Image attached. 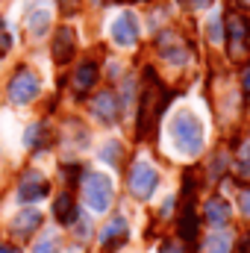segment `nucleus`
Returning <instances> with one entry per match:
<instances>
[{
	"label": "nucleus",
	"instance_id": "f257e3e1",
	"mask_svg": "<svg viewBox=\"0 0 250 253\" xmlns=\"http://www.w3.org/2000/svg\"><path fill=\"white\" fill-rule=\"evenodd\" d=\"M168 91L162 88L159 77L147 68L144 71V88H141V112H138V132L141 135H153V129L162 118V109L168 106Z\"/></svg>",
	"mask_w": 250,
	"mask_h": 253
},
{
	"label": "nucleus",
	"instance_id": "f03ea898",
	"mask_svg": "<svg viewBox=\"0 0 250 253\" xmlns=\"http://www.w3.org/2000/svg\"><path fill=\"white\" fill-rule=\"evenodd\" d=\"M171 135H174V144L180 153L186 156H197L203 150V124L197 121V115L191 112H180L171 124Z\"/></svg>",
	"mask_w": 250,
	"mask_h": 253
},
{
	"label": "nucleus",
	"instance_id": "7ed1b4c3",
	"mask_svg": "<svg viewBox=\"0 0 250 253\" xmlns=\"http://www.w3.org/2000/svg\"><path fill=\"white\" fill-rule=\"evenodd\" d=\"M83 197H85L91 212H106L112 206V180L106 174L88 171L83 180Z\"/></svg>",
	"mask_w": 250,
	"mask_h": 253
},
{
	"label": "nucleus",
	"instance_id": "20e7f679",
	"mask_svg": "<svg viewBox=\"0 0 250 253\" xmlns=\"http://www.w3.org/2000/svg\"><path fill=\"white\" fill-rule=\"evenodd\" d=\"M39 88H42L39 77L30 68H18L15 77H12V83H9V100L15 106H24V103H30V100L39 97Z\"/></svg>",
	"mask_w": 250,
	"mask_h": 253
},
{
	"label": "nucleus",
	"instance_id": "39448f33",
	"mask_svg": "<svg viewBox=\"0 0 250 253\" xmlns=\"http://www.w3.org/2000/svg\"><path fill=\"white\" fill-rule=\"evenodd\" d=\"M159 186V174H156V168L150 165V162H144V159H138L135 165H132V171H129V191L138 197V200H147L153 191Z\"/></svg>",
	"mask_w": 250,
	"mask_h": 253
},
{
	"label": "nucleus",
	"instance_id": "423d86ee",
	"mask_svg": "<svg viewBox=\"0 0 250 253\" xmlns=\"http://www.w3.org/2000/svg\"><path fill=\"white\" fill-rule=\"evenodd\" d=\"M248 36H250V27H248V21H245V15L233 12V15L227 18V44H230V53H233V56L245 53Z\"/></svg>",
	"mask_w": 250,
	"mask_h": 253
},
{
	"label": "nucleus",
	"instance_id": "0eeeda50",
	"mask_svg": "<svg viewBox=\"0 0 250 253\" xmlns=\"http://www.w3.org/2000/svg\"><path fill=\"white\" fill-rule=\"evenodd\" d=\"M112 39H115V44H121V47H132V44L138 42V21H135L132 12H121V15L112 21Z\"/></svg>",
	"mask_w": 250,
	"mask_h": 253
},
{
	"label": "nucleus",
	"instance_id": "6e6552de",
	"mask_svg": "<svg viewBox=\"0 0 250 253\" xmlns=\"http://www.w3.org/2000/svg\"><path fill=\"white\" fill-rule=\"evenodd\" d=\"M47 191H50V183H47V180H44L39 171H27V174L21 177L18 194H21V200H24V203L42 200V197H47Z\"/></svg>",
	"mask_w": 250,
	"mask_h": 253
},
{
	"label": "nucleus",
	"instance_id": "1a4fd4ad",
	"mask_svg": "<svg viewBox=\"0 0 250 253\" xmlns=\"http://www.w3.org/2000/svg\"><path fill=\"white\" fill-rule=\"evenodd\" d=\"M74 50H77V33L71 27H59L53 39V59L59 65H68L74 59Z\"/></svg>",
	"mask_w": 250,
	"mask_h": 253
},
{
	"label": "nucleus",
	"instance_id": "9d476101",
	"mask_svg": "<svg viewBox=\"0 0 250 253\" xmlns=\"http://www.w3.org/2000/svg\"><path fill=\"white\" fill-rule=\"evenodd\" d=\"M91 112L97 115V121H103V124H115V121H118V112H121L118 97H115L112 91H100V94L91 100Z\"/></svg>",
	"mask_w": 250,
	"mask_h": 253
},
{
	"label": "nucleus",
	"instance_id": "9b49d317",
	"mask_svg": "<svg viewBox=\"0 0 250 253\" xmlns=\"http://www.w3.org/2000/svg\"><path fill=\"white\" fill-rule=\"evenodd\" d=\"M126 233H129V230H126L124 218H112V221L100 230V245H103L106 251H115L118 245H124L126 242Z\"/></svg>",
	"mask_w": 250,
	"mask_h": 253
},
{
	"label": "nucleus",
	"instance_id": "f8f14e48",
	"mask_svg": "<svg viewBox=\"0 0 250 253\" xmlns=\"http://www.w3.org/2000/svg\"><path fill=\"white\" fill-rule=\"evenodd\" d=\"M203 218L212 224V227H224L230 221V203L224 197H209L203 203Z\"/></svg>",
	"mask_w": 250,
	"mask_h": 253
},
{
	"label": "nucleus",
	"instance_id": "ddd939ff",
	"mask_svg": "<svg viewBox=\"0 0 250 253\" xmlns=\"http://www.w3.org/2000/svg\"><path fill=\"white\" fill-rule=\"evenodd\" d=\"M39 224H42V212H36V209H24L21 215L12 218V233H15V236H30V233L39 230Z\"/></svg>",
	"mask_w": 250,
	"mask_h": 253
},
{
	"label": "nucleus",
	"instance_id": "4468645a",
	"mask_svg": "<svg viewBox=\"0 0 250 253\" xmlns=\"http://www.w3.org/2000/svg\"><path fill=\"white\" fill-rule=\"evenodd\" d=\"M94 83H97V65L83 62L77 68V74H74V91H77V94H85Z\"/></svg>",
	"mask_w": 250,
	"mask_h": 253
},
{
	"label": "nucleus",
	"instance_id": "2eb2a0df",
	"mask_svg": "<svg viewBox=\"0 0 250 253\" xmlns=\"http://www.w3.org/2000/svg\"><path fill=\"white\" fill-rule=\"evenodd\" d=\"M174 44H165L162 42V56H165V62L168 65H186L188 62V47L183 42H177V36L171 39Z\"/></svg>",
	"mask_w": 250,
	"mask_h": 253
},
{
	"label": "nucleus",
	"instance_id": "dca6fc26",
	"mask_svg": "<svg viewBox=\"0 0 250 253\" xmlns=\"http://www.w3.org/2000/svg\"><path fill=\"white\" fill-rule=\"evenodd\" d=\"M180 236L186 239V242H194L197 239V215H194V206H183V212H180Z\"/></svg>",
	"mask_w": 250,
	"mask_h": 253
},
{
	"label": "nucleus",
	"instance_id": "f3484780",
	"mask_svg": "<svg viewBox=\"0 0 250 253\" xmlns=\"http://www.w3.org/2000/svg\"><path fill=\"white\" fill-rule=\"evenodd\" d=\"M53 215H56V221H59V224H71V221H74L77 206H74L71 194H59V197H56V203H53Z\"/></svg>",
	"mask_w": 250,
	"mask_h": 253
},
{
	"label": "nucleus",
	"instance_id": "a211bd4d",
	"mask_svg": "<svg viewBox=\"0 0 250 253\" xmlns=\"http://www.w3.org/2000/svg\"><path fill=\"white\" fill-rule=\"evenodd\" d=\"M47 27H50V15H47V12H30V15H27V30H30L36 39H42V36L47 33Z\"/></svg>",
	"mask_w": 250,
	"mask_h": 253
},
{
	"label": "nucleus",
	"instance_id": "6ab92c4d",
	"mask_svg": "<svg viewBox=\"0 0 250 253\" xmlns=\"http://www.w3.org/2000/svg\"><path fill=\"white\" fill-rule=\"evenodd\" d=\"M47 126L44 124H33L30 129H27V144L33 147V150H42V147H47Z\"/></svg>",
	"mask_w": 250,
	"mask_h": 253
},
{
	"label": "nucleus",
	"instance_id": "aec40b11",
	"mask_svg": "<svg viewBox=\"0 0 250 253\" xmlns=\"http://www.w3.org/2000/svg\"><path fill=\"white\" fill-rule=\"evenodd\" d=\"M206 253H230V236L227 233H212L206 242Z\"/></svg>",
	"mask_w": 250,
	"mask_h": 253
},
{
	"label": "nucleus",
	"instance_id": "412c9836",
	"mask_svg": "<svg viewBox=\"0 0 250 253\" xmlns=\"http://www.w3.org/2000/svg\"><path fill=\"white\" fill-rule=\"evenodd\" d=\"M206 39H209L212 44H221V42H224V24H221L218 18H212V21L206 24Z\"/></svg>",
	"mask_w": 250,
	"mask_h": 253
},
{
	"label": "nucleus",
	"instance_id": "4be33fe9",
	"mask_svg": "<svg viewBox=\"0 0 250 253\" xmlns=\"http://www.w3.org/2000/svg\"><path fill=\"white\" fill-rule=\"evenodd\" d=\"M236 171L245 177V180H250V141L239 150V162H236Z\"/></svg>",
	"mask_w": 250,
	"mask_h": 253
},
{
	"label": "nucleus",
	"instance_id": "5701e85b",
	"mask_svg": "<svg viewBox=\"0 0 250 253\" xmlns=\"http://www.w3.org/2000/svg\"><path fill=\"white\" fill-rule=\"evenodd\" d=\"M100 156H103L109 165H118V162H121V144H118V141H109V144L103 147V153H100Z\"/></svg>",
	"mask_w": 250,
	"mask_h": 253
},
{
	"label": "nucleus",
	"instance_id": "b1692460",
	"mask_svg": "<svg viewBox=\"0 0 250 253\" xmlns=\"http://www.w3.org/2000/svg\"><path fill=\"white\" fill-rule=\"evenodd\" d=\"M33 253H59V242H56L53 236H47V239H42V242L33 248Z\"/></svg>",
	"mask_w": 250,
	"mask_h": 253
},
{
	"label": "nucleus",
	"instance_id": "393cba45",
	"mask_svg": "<svg viewBox=\"0 0 250 253\" xmlns=\"http://www.w3.org/2000/svg\"><path fill=\"white\" fill-rule=\"evenodd\" d=\"M239 209H242V215H248L250 218V189L239 191Z\"/></svg>",
	"mask_w": 250,
	"mask_h": 253
},
{
	"label": "nucleus",
	"instance_id": "a878e982",
	"mask_svg": "<svg viewBox=\"0 0 250 253\" xmlns=\"http://www.w3.org/2000/svg\"><path fill=\"white\" fill-rule=\"evenodd\" d=\"M159 253H188V251L180 245V242H165V245L159 248Z\"/></svg>",
	"mask_w": 250,
	"mask_h": 253
},
{
	"label": "nucleus",
	"instance_id": "bb28decb",
	"mask_svg": "<svg viewBox=\"0 0 250 253\" xmlns=\"http://www.w3.org/2000/svg\"><path fill=\"white\" fill-rule=\"evenodd\" d=\"M12 47V39H9V33H6V24H0V53H6Z\"/></svg>",
	"mask_w": 250,
	"mask_h": 253
},
{
	"label": "nucleus",
	"instance_id": "cd10ccee",
	"mask_svg": "<svg viewBox=\"0 0 250 253\" xmlns=\"http://www.w3.org/2000/svg\"><path fill=\"white\" fill-rule=\"evenodd\" d=\"M224 162H227L224 156H218V162H212V177H215V180H218V177L224 174Z\"/></svg>",
	"mask_w": 250,
	"mask_h": 253
},
{
	"label": "nucleus",
	"instance_id": "c85d7f7f",
	"mask_svg": "<svg viewBox=\"0 0 250 253\" xmlns=\"http://www.w3.org/2000/svg\"><path fill=\"white\" fill-rule=\"evenodd\" d=\"M183 3H186L188 9H206V6H209L212 0H183Z\"/></svg>",
	"mask_w": 250,
	"mask_h": 253
},
{
	"label": "nucleus",
	"instance_id": "c756f323",
	"mask_svg": "<svg viewBox=\"0 0 250 253\" xmlns=\"http://www.w3.org/2000/svg\"><path fill=\"white\" fill-rule=\"evenodd\" d=\"M77 12V0H62V15H71Z\"/></svg>",
	"mask_w": 250,
	"mask_h": 253
},
{
	"label": "nucleus",
	"instance_id": "7c9ffc66",
	"mask_svg": "<svg viewBox=\"0 0 250 253\" xmlns=\"http://www.w3.org/2000/svg\"><path fill=\"white\" fill-rule=\"evenodd\" d=\"M242 83H245V88L250 91V65L245 68V74H242Z\"/></svg>",
	"mask_w": 250,
	"mask_h": 253
},
{
	"label": "nucleus",
	"instance_id": "2f4dec72",
	"mask_svg": "<svg viewBox=\"0 0 250 253\" xmlns=\"http://www.w3.org/2000/svg\"><path fill=\"white\" fill-rule=\"evenodd\" d=\"M0 253H21L18 248H12V245H0Z\"/></svg>",
	"mask_w": 250,
	"mask_h": 253
},
{
	"label": "nucleus",
	"instance_id": "473e14b6",
	"mask_svg": "<svg viewBox=\"0 0 250 253\" xmlns=\"http://www.w3.org/2000/svg\"><path fill=\"white\" fill-rule=\"evenodd\" d=\"M242 253H250V236L245 239V242H242Z\"/></svg>",
	"mask_w": 250,
	"mask_h": 253
},
{
	"label": "nucleus",
	"instance_id": "72a5a7b5",
	"mask_svg": "<svg viewBox=\"0 0 250 253\" xmlns=\"http://www.w3.org/2000/svg\"><path fill=\"white\" fill-rule=\"evenodd\" d=\"M242 3H245V6H250V0H242Z\"/></svg>",
	"mask_w": 250,
	"mask_h": 253
}]
</instances>
